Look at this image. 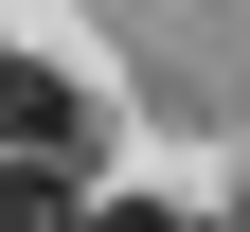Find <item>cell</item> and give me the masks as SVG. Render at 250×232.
Returning a JSON list of instances; mask_svg holds the SVG:
<instances>
[{
	"label": "cell",
	"instance_id": "obj_1",
	"mask_svg": "<svg viewBox=\"0 0 250 232\" xmlns=\"http://www.w3.org/2000/svg\"><path fill=\"white\" fill-rule=\"evenodd\" d=\"M0 161H54V179L89 161V89L54 72V54H0Z\"/></svg>",
	"mask_w": 250,
	"mask_h": 232
},
{
	"label": "cell",
	"instance_id": "obj_2",
	"mask_svg": "<svg viewBox=\"0 0 250 232\" xmlns=\"http://www.w3.org/2000/svg\"><path fill=\"white\" fill-rule=\"evenodd\" d=\"M89 179H54V161H0V232H72Z\"/></svg>",
	"mask_w": 250,
	"mask_h": 232
},
{
	"label": "cell",
	"instance_id": "obj_3",
	"mask_svg": "<svg viewBox=\"0 0 250 232\" xmlns=\"http://www.w3.org/2000/svg\"><path fill=\"white\" fill-rule=\"evenodd\" d=\"M72 232H214V214H179V196H89Z\"/></svg>",
	"mask_w": 250,
	"mask_h": 232
},
{
	"label": "cell",
	"instance_id": "obj_4",
	"mask_svg": "<svg viewBox=\"0 0 250 232\" xmlns=\"http://www.w3.org/2000/svg\"><path fill=\"white\" fill-rule=\"evenodd\" d=\"M214 232H250V196H232V214H214Z\"/></svg>",
	"mask_w": 250,
	"mask_h": 232
},
{
	"label": "cell",
	"instance_id": "obj_5",
	"mask_svg": "<svg viewBox=\"0 0 250 232\" xmlns=\"http://www.w3.org/2000/svg\"><path fill=\"white\" fill-rule=\"evenodd\" d=\"M0 54H18V36H0Z\"/></svg>",
	"mask_w": 250,
	"mask_h": 232
}]
</instances>
